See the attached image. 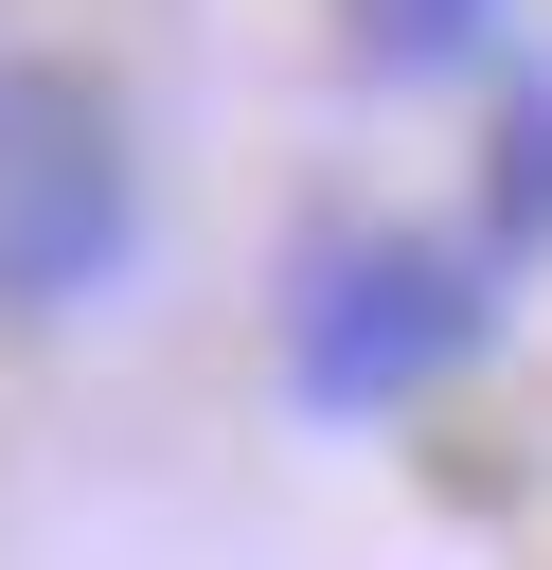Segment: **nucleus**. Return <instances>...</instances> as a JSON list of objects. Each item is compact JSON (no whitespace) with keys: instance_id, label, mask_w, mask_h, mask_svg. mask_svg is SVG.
I'll list each match as a JSON object with an SVG mask.
<instances>
[{"instance_id":"1","label":"nucleus","mask_w":552,"mask_h":570,"mask_svg":"<svg viewBox=\"0 0 552 570\" xmlns=\"http://www.w3.org/2000/svg\"><path fill=\"white\" fill-rule=\"evenodd\" d=\"M125 107L71 53H0V321H71L89 285H125Z\"/></svg>"},{"instance_id":"2","label":"nucleus","mask_w":552,"mask_h":570,"mask_svg":"<svg viewBox=\"0 0 552 570\" xmlns=\"http://www.w3.org/2000/svg\"><path fill=\"white\" fill-rule=\"evenodd\" d=\"M481 338V285H463V249H410V232H374V249H338L321 285H303V374L321 392H410V374H445Z\"/></svg>"},{"instance_id":"3","label":"nucleus","mask_w":552,"mask_h":570,"mask_svg":"<svg viewBox=\"0 0 552 570\" xmlns=\"http://www.w3.org/2000/svg\"><path fill=\"white\" fill-rule=\"evenodd\" d=\"M481 0H374V53H463Z\"/></svg>"}]
</instances>
